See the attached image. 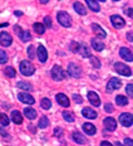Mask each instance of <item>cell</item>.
Masks as SVG:
<instances>
[{"label":"cell","mask_w":133,"mask_h":146,"mask_svg":"<svg viewBox=\"0 0 133 146\" xmlns=\"http://www.w3.org/2000/svg\"><path fill=\"white\" fill-rule=\"evenodd\" d=\"M57 18H58V22H59L60 25L65 27V28H68V27L72 25V18L66 11H59L58 15H57Z\"/></svg>","instance_id":"6da1fadb"},{"label":"cell","mask_w":133,"mask_h":146,"mask_svg":"<svg viewBox=\"0 0 133 146\" xmlns=\"http://www.w3.org/2000/svg\"><path fill=\"white\" fill-rule=\"evenodd\" d=\"M20 72L24 76H32L35 72V67L29 60H23V62H20Z\"/></svg>","instance_id":"7a4b0ae2"},{"label":"cell","mask_w":133,"mask_h":146,"mask_svg":"<svg viewBox=\"0 0 133 146\" xmlns=\"http://www.w3.org/2000/svg\"><path fill=\"white\" fill-rule=\"evenodd\" d=\"M114 69H116V72L119 73L120 76H127V77H128V76L132 74L131 68L127 64H124V63H120V62L116 63V64H114Z\"/></svg>","instance_id":"3957f363"},{"label":"cell","mask_w":133,"mask_h":146,"mask_svg":"<svg viewBox=\"0 0 133 146\" xmlns=\"http://www.w3.org/2000/svg\"><path fill=\"white\" fill-rule=\"evenodd\" d=\"M52 78L54 81H62L65 78V73L60 66H54L52 68Z\"/></svg>","instance_id":"277c9868"},{"label":"cell","mask_w":133,"mask_h":146,"mask_svg":"<svg viewBox=\"0 0 133 146\" xmlns=\"http://www.w3.org/2000/svg\"><path fill=\"white\" fill-rule=\"evenodd\" d=\"M118 120H119L120 125H123V126H126V127H129V126H132L133 125V116L131 113H127V112L119 115Z\"/></svg>","instance_id":"5b68a950"},{"label":"cell","mask_w":133,"mask_h":146,"mask_svg":"<svg viewBox=\"0 0 133 146\" xmlns=\"http://www.w3.org/2000/svg\"><path fill=\"white\" fill-rule=\"evenodd\" d=\"M68 73L72 76V77L78 78V77H80V74H82V69L75 64V63H69L68 64Z\"/></svg>","instance_id":"8992f818"},{"label":"cell","mask_w":133,"mask_h":146,"mask_svg":"<svg viewBox=\"0 0 133 146\" xmlns=\"http://www.w3.org/2000/svg\"><path fill=\"white\" fill-rule=\"evenodd\" d=\"M111 22H112V25L117 29H120L126 25V22L123 18H120L119 15H112L111 17Z\"/></svg>","instance_id":"52a82bcc"},{"label":"cell","mask_w":133,"mask_h":146,"mask_svg":"<svg viewBox=\"0 0 133 146\" xmlns=\"http://www.w3.org/2000/svg\"><path fill=\"white\" fill-rule=\"evenodd\" d=\"M122 86V82L118 78H111L107 83V91L108 92H112L113 90H118Z\"/></svg>","instance_id":"ba28073f"},{"label":"cell","mask_w":133,"mask_h":146,"mask_svg":"<svg viewBox=\"0 0 133 146\" xmlns=\"http://www.w3.org/2000/svg\"><path fill=\"white\" fill-rule=\"evenodd\" d=\"M11 42H13V39H11L9 33H7V32L0 33V44H1L3 47H9V45L11 44Z\"/></svg>","instance_id":"9c48e42d"},{"label":"cell","mask_w":133,"mask_h":146,"mask_svg":"<svg viewBox=\"0 0 133 146\" xmlns=\"http://www.w3.org/2000/svg\"><path fill=\"white\" fill-rule=\"evenodd\" d=\"M37 54H38L39 62H41V63L47 62V59H48V52H47V49H45L43 45H39V47H38Z\"/></svg>","instance_id":"30bf717a"},{"label":"cell","mask_w":133,"mask_h":146,"mask_svg":"<svg viewBox=\"0 0 133 146\" xmlns=\"http://www.w3.org/2000/svg\"><path fill=\"white\" fill-rule=\"evenodd\" d=\"M119 54H120V57H122L124 60H127V62H132L133 60V54H132V52L128 49V48H126V47H123V48H120L119 49Z\"/></svg>","instance_id":"8fae6325"},{"label":"cell","mask_w":133,"mask_h":146,"mask_svg":"<svg viewBox=\"0 0 133 146\" xmlns=\"http://www.w3.org/2000/svg\"><path fill=\"white\" fill-rule=\"evenodd\" d=\"M104 126H105V129H107L108 131H114V130H116V127H117V122H116V120H114V118L105 117L104 118Z\"/></svg>","instance_id":"7c38bea8"},{"label":"cell","mask_w":133,"mask_h":146,"mask_svg":"<svg viewBox=\"0 0 133 146\" xmlns=\"http://www.w3.org/2000/svg\"><path fill=\"white\" fill-rule=\"evenodd\" d=\"M88 100L93 106H95V107H98V106L101 105V98H99V96L97 95L95 92H93V91L88 92Z\"/></svg>","instance_id":"4fadbf2b"},{"label":"cell","mask_w":133,"mask_h":146,"mask_svg":"<svg viewBox=\"0 0 133 146\" xmlns=\"http://www.w3.org/2000/svg\"><path fill=\"white\" fill-rule=\"evenodd\" d=\"M18 98L24 103H28V105H34V102H35V100L33 98L32 96L28 95V93H24V92L19 93V95H18Z\"/></svg>","instance_id":"5bb4252c"},{"label":"cell","mask_w":133,"mask_h":146,"mask_svg":"<svg viewBox=\"0 0 133 146\" xmlns=\"http://www.w3.org/2000/svg\"><path fill=\"white\" fill-rule=\"evenodd\" d=\"M55 98H57V102H58L60 106H63V107H69V98L64 93H58Z\"/></svg>","instance_id":"9a60e30c"},{"label":"cell","mask_w":133,"mask_h":146,"mask_svg":"<svg viewBox=\"0 0 133 146\" xmlns=\"http://www.w3.org/2000/svg\"><path fill=\"white\" fill-rule=\"evenodd\" d=\"M72 139L74 140V142H77V144H79V145H83V144H86V142H87L86 137H84V136L82 135L80 132H78V131L73 132V135H72Z\"/></svg>","instance_id":"2e32d148"},{"label":"cell","mask_w":133,"mask_h":146,"mask_svg":"<svg viewBox=\"0 0 133 146\" xmlns=\"http://www.w3.org/2000/svg\"><path fill=\"white\" fill-rule=\"evenodd\" d=\"M83 131L87 133V135H94L95 133V126L94 125H92L90 122H86L83 123Z\"/></svg>","instance_id":"e0dca14e"},{"label":"cell","mask_w":133,"mask_h":146,"mask_svg":"<svg viewBox=\"0 0 133 146\" xmlns=\"http://www.w3.org/2000/svg\"><path fill=\"white\" fill-rule=\"evenodd\" d=\"M90 43H92V48H94L97 52H102V50L104 49V44L101 42V39H98V38H93Z\"/></svg>","instance_id":"ac0fdd59"},{"label":"cell","mask_w":133,"mask_h":146,"mask_svg":"<svg viewBox=\"0 0 133 146\" xmlns=\"http://www.w3.org/2000/svg\"><path fill=\"white\" fill-rule=\"evenodd\" d=\"M82 113H83V116L86 118H90V120L97 118V112L94 111V110H92V108H83Z\"/></svg>","instance_id":"d6986e66"},{"label":"cell","mask_w":133,"mask_h":146,"mask_svg":"<svg viewBox=\"0 0 133 146\" xmlns=\"http://www.w3.org/2000/svg\"><path fill=\"white\" fill-rule=\"evenodd\" d=\"M73 8H74V10L77 11L78 14H80V15H86V14H87V9L84 8L83 3H80V1H75V3H74V5H73Z\"/></svg>","instance_id":"ffe728a7"},{"label":"cell","mask_w":133,"mask_h":146,"mask_svg":"<svg viewBox=\"0 0 133 146\" xmlns=\"http://www.w3.org/2000/svg\"><path fill=\"white\" fill-rule=\"evenodd\" d=\"M11 121L16 125H20L23 122V116L19 111H13L11 112Z\"/></svg>","instance_id":"44dd1931"},{"label":"cell","mask_w":133,"mask_h":146,"mask_svg":"<svg viewBox=\"0 0 133 146\" xmlns=\"http://www.w3.org/2000/svg\"><path fill=\"white\" fill-rule=\"evenodd\" d=\"M92 29H93V32L95 33V35H98L99 38H104L105 36V32L101 28V25H98V24L93 23L92 24Z\"/></svg>","instance_id":"7402d4cb"},{"label":"cell","mask_w":133,"mask_h":146,"mask_svg":"<svg viewBox=\"0 0 133 146\" xmlns=\"http://www.w3.org/2000/svg\"><path fill=\"white\" fill-rule=\"evenodd\" d=\"M79 53L83 58H89L90 57V48H88L87 44H80V49H79Z\"/></svg>","instance_id":"603a6c76"},{"label":"cell","mask_w":133,"mask_h":146,"mask_svg":"<svg viewBox=\"0 0 133 146\" xmlns=\"http://www.w3.org/2000/svg\"><path fill=\"white\" fill-rule=\"evenodd\" d=\"M24 115H25L29 120H34V118H37V111H35L34 108H30V107L24 108Z\"/></svg>","instance_id":"cb8c5ba5"},{"label":"cell","mask_w":133,"mask_h":146,"mask_svg":"<svg viewBox=\"0 0 133 146\" xmlns=\"http://www.w3.org/2000/svg\"><path fill=\"white\" fill-rule=\"evenodd\" d=\"M86 4L88 5V7L90 8V10H93V11H99L101 10V7H99L98 1H94V0H87Z\"/></svg>","instance_id":"d4e9b609"},{"label":"cell","mask_w":133,"mask_h":146,"mask_svg":"<svg viewBox=\"0 0 133 146\" xmlns=\"http://www.w3.org/2000/svg\"><path fill=\"white\" fill-rule=\"evenodd\" d=\"M33 28H34V32L39 35L44 34V32H45V25H43V24H40V23H35L34 25H33Z\"/></svg>","instance_id":"484cf974"},{"label":"cell","mask_w":133,"mask_h":146,"mask_svg":"<svg viewBox=\"0 0 133 146\" xmlns=\"http://www.w3.org/2000/svg\"><path fill=\"white\" fill-rule=\"evenodd\" d=\"M116 103L118 106H126L128 103V98L124 96H117L116 97Z\"/></svg>","instance_id":"4316f807"},{"label":"cell","mask_w":133,"mask_h":146,"mask_svg":"<svg viewBox=\"0 0 133 146\" xmlns=\"http://www.w3.org/2000/svg\"><path fill=\"white\" fill-rule=\"evenodd\" d=\"M16 86L19 88H22V90H24V91H32L33 90L32 84L28 83V82H18Z\"/></svg>","instance_id":"83f0119b"},{"label":"cell","mask_w":133,"mask_h":146,"mask_svg":"<svg viewBox=\"0 0 133 146\" xmlns=\"http://www.w3.org/2000/svg\"><path fill=\"white\" fill-rule=\"evenodd\" d=\"M4 73H5V76L9 77V78L15 77V69L13 68V67H5V68H4Z\"/></svg>","instance_id":"f1b7e54d"},{"label":"cell","mask_w":133,"mask_h":146,"mask_svg":"<svg viewBox=\"0 0 133 146\" xmlns=\"http://www.w3.org/2000/svg\"><path fill=\"white\" fill-rule=\"evenodd\" d=\"M48 125H49V120H48V117L43 116L40 120H39V123H38L39 129H45V127H48Z\"/></svg>","instance_id":"f546056e"},{"label":"cell","mask_w":133,"mask_h":146,"mask_svg":"<svg viewBox=\"0 0 133 146\" xmlns=\"http://www.w3.org/2000/svg\"><path fill=\"white\" fill-rule=\"evenodd\" d=\"M40 106H41V108H44V110H49L52 107V102H50L49 98H43L40 101Z\"/></svg>","instance_id":"4dcf8cb0"},{"label":"cell","mask_w":133,"mask_h":146,"mask_svg":"<svg viewBox=\"0 0 133 146\" xmlns=\"http://www.w3.org/2000/svg\"><path fill=\"white\" fill-rule=\"evenodd\" d=\"M63 118H64L66 122H73L74 121V115L70 113V112H68V111H64L63 112Z\"/></svg>","instance_id":"1f68e13d"},{"label":"cell","mask_w":133,"mask_h":146,"mask_svg":"<svg viewBox=\"0 0 133 146\" xmlns=\"http://www.w3.org/2000/svg\"><path fill=\"white\" fill-rule=\"evenodd\" d=\"M0 122H1V126H8L9 122H10V120H9L5 113H1L0 115Z\"/></svg>","instance_id":"d6a6232c"},{"label":"cell","mask_w":133,"mask_h":146,"mask_svg":"<svg viewBox=\"0 0 133 146\" xmlns=\"http://www.w3.org/2000/svg\"><path fill=\"white\" fill-rule=\"evenodd\" d=\"M20 39H22L23 42H29L30 39H32V34H30V32H24L22 35L19 36Z\"/></svg>","instance_id":"836d02e7"},{"label":"cell","mask_w":133,"mask_h":146,"mask_svg":"<svg viewBox=\"0 0 133 146\" xmlns=\"http://www.w3.org/2000/svg\"><path fill=\"white\" fill-rule=\"evenodd\" d=\"M90 63H92V66L94 68H101V62L98 60L97 57H90Z\"/></svg>","instance_id":"e575fe53"},{"label":"cell","mask_w":133,"mask_h":146,"mask_svg":"<svg viewBox=\"0 0 133 146\" xmlns=\"http://www.w3.org/2000/svg\"><path fill=\"white\" fill-rule=\"evenodd\" d=\"M7 60H8L7 53L4 52V49H1V50H0V63H1V64H5V63H7Z\"/></svg>","instance_id":"d590c367"},{"label":"cell","mask_w":133,"mask_h":146,"mask_svg":"<svg viewBox=\"0 0 133 146\" xmlns=\"http://www.w3.org/2000/svg\"><path fill=\"white\" fill-rule=\"evenodd\" d=\"M70 49H72V52L77 53V52H79V49H80V44L79 43H75V42H72V43H70Z\"/></svg>","instance_id":"8d00e7d4"},{"label":"cell","mask_w":133,"mask_h":146,"mask_svg":"<svg viewBox=\"0 0 133 146\" xmlns=\"http://www.w3.org/2000/svg\"><path fill=\"white\" fill-rule=\"evenodd\" d=\"M126 92L131 98H133V84H127L126 87Z\"/></svg>","instance_id":"74e56055"},{"label":"cell","mask_w":133,"mask_h":146,"mask_svg":"<svg viewBox=\"0 0 133 146\" xmlns=\"http://www.w3.org/2000/svg\"><path fill=\"white\" fill-rule=\"evenodd\" d=\"M28 56H29L30 59H33L35 57V52H34V47H33V45L28 47Z\"/></svg>","instance_id":"f35d334b"},{"label":"cell","mask_w":133,"mask_h":146,"mask_svg":"<svg viewBox=\"0 0 133 146\" xmlns=\"http://www.w3.org/2000/svg\"><path fill=\"white\" fill-rule=\"evenodd\" d=\"M44 25L47 27V28H50V27H52V19H50V17L44 18Z\"/></svg>","instance_id":"ab89813d"},{"label":"cell","mask_w":133,"mask_h":146,"mask_svg":"<svg viewBox=\"0 0 133 146\" xmlns=\"http://www.w3.org/2000/svg\"><path fill=\"white\" fill-rule=\"evenodd\" d=\"M104 110L107 112H113V105H112V103H105V106H104Z\"/></svg>","instance_id":"60d3db41"},{"label":"cell","mask_w":133,"mask_h":146,"mask_svg":"<svg viewBox=\"0 0 133 146\" xmlns=\"http://www.w3.org/2000/svg\"><path fill=\"white\" fill-rule=\"evenodd\" d=\"M14 30H15V33L18 34V36H20V35H22L23 33H24V30H23V29H20V27H19V25H15V27H14Z\"/></svg>","instance_id":"b9f144b4"},{"label":"cell","mask_w":133,"mask_h":146,"mask_svg":"<svg viewBox=\"0 0 133 146\" xmlns=\"http://www.w3.org/2000/svg\"><path fill=\"white\" fill-rule=\"evenodd\" d=\"M54 135L55 136H62L63 135V130L60 129V127H55V129H54Z\"/></svg>","instance_id":"7bdbcfd3"},{"label":"cell","mask_w":133,"mask_h":146,"mask_svg":"<svg viewBox=\"0 0 133 146\" xmlns=\"http://www.w3.org/2000/svg\"><path fill=\"white\" fill-rule=\"evenodd\" d=\"M73 98H74V101L77 102V103H82V102H83V100H82V96H79V95H73Z\"/></svg>","instance_id":"ee69618b"},{"label":"cell","mask_w":133,"mask_h":146,"mask_svg":"<svg viewBox=\"0 0 133 146\" xmlns=\"http://www.w3.org/2000/svg\"><path fill=\"white\" fill-rule=\"evenodd\" d=\"M124 145L126 146H133V140H131V139H124Z\"/></svg>","instance_id":"f6af8a7d"},{"label":"cell","mask_w":133,"mask_h":146,"mask_svg":"<svg viewBox=\"0 0 133 146\" xmlns=\"http://www.w3.org/2000/svg\"><path fill=\"white\" fill-rule=\"evenodd\" d=\"M126 14L128 15V17H131V18H133V9H126Z\"/></svg>","instance_id":"bcb514c9"},{"label":"cell","mask_w":133,"mask_h":146,"mask_svg":"<svg viewBox=\"0 0 133 146\" xmlns=\"http://www.w3.org/2000/svg\"><path fill=\"white\" fill-rule=\"evenodd\" d=\"M127 39L129 42H133V33H127Z\"/></svg>","instance_id":"7dc6e473"},{"label":"cell","mask_w":133,"mask_h":146,"mask_svg":"<svg viewBox=\"0 0 133 146\" xmlns=\"http://www.w3.org/2000/svg\"><path fill=\"white\" fill-rule=\"evenodd\" d=\"M101 146H113V145H112L111 142H108V141H103V142L101 144Z\"/></svg>","instance_id":"c3c4849f"},{"label":"cell","mask_w":133,"mask_h":146,"mask_svg":"<svg viewBox=\"0 0 133 146\" xmlns=\"http://www.w3.org/2000/svg\"><path fill=\"white\" fill-rule=\"evenodd\" d=\"M15 15H18V17H19V15H23V13H22V11H15Z\"/></svg>","instance_id":"681fc988"},{"label":"cell","mask_w":133,"mask_h":146,"mask_svg":"<svg viewBox=\"0 0 133 146\" xmlns=\"http://www.w3.org/2000/svg\"><path fill=\"white\" fill-rule=\"evenodd\" d=\"M116 146H122V145H120L119 142H116Z\"/></svg>","instance_id":"f907efd6"}]
</instances>
